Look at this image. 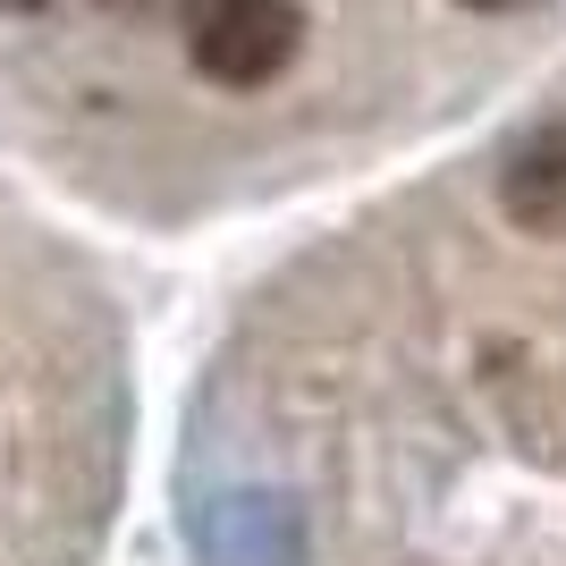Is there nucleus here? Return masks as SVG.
I'll return each mask as SVG.
<instances>
[{
  "label": "nucleus",
  "mask_w": 566,
  "mask_h": 566,
  "mask_svg": "<svg viewBox=\"0 0 566 566\" xmlns=\"http://www.w3.org/2000/svg\"><path fill=\"white\" fill-rule=\"evenodd\" d=\"M296 43H305V9L296 0H195V18H187L195 69L212 85H229V94L271 85L296 60Z\"/></svg>",
  "instance_id": "1"
},
{
  "label": "nucleus",
  "mask_w": 566,
  "mask_h": 566,
  "mask_svg": "<svg viewBox=\"0 0 566 566\" xmlns=\"http://www.w3.org/2000/svg\"><path fill=\"white\" fill-rule=\"evenodd\" d=\"M507 212H516L524 229H542V237L566 229V127H542V136L507 161Z\"/></svg>",
  "instance_id": "2"
},
{
  "label": "nucleus",
  "mask_w": 566,
  "mask_h": 566,
  "mask_svg": "<svg viewBox=\"0 0 566 566\" xmlns=\"http://www.w3.org/2000/svg\"><path fill=\"white\" fill-rule=\"evenodd\" d=\"M465 9H516V0H465Z\"/></svg>",
  "instance_id": "3"
},
{
  "label": "nucleus",
  "mask_w": 566,
  "mask_h": 566,
  "mask_svg": "<svg viewBox=\"0 0 566 566\" xmlns=\"http://www.w3.org/2000/svg\"><path fill=\"white\" fill-rule=\"evenodd\" d=\"M9 9H43V0H9Z\"/></svg>",
  "instance_id": "4"
},
{
  "label": "nucleus",
  "mask_w": 566,
  "mask_h": 566,
  "mask_svg": "<svg viewBox=\"0 0 566 566\" xmlns=\"http://www.w3.org/2000/svg\"><path fill=\"white\" fill-rule=\"evenodd\" d=\"M127 9H144V0H127Z\"/></svg>",
  "instance_id": "5"
}]
</instances>
